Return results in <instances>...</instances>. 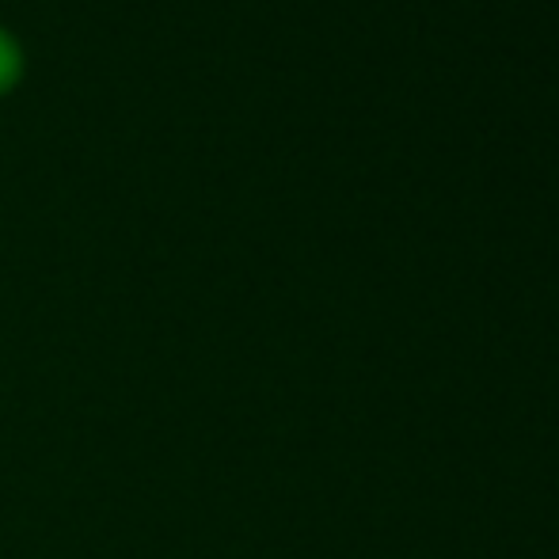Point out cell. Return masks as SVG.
Segmentation results:
<instances>
[{"instance_id":"cell-1","label":"cell","mask_w":559,"mask_h":559,"mask_svg":"<svg viewBox=\"0 0 559 559\" xmlns=\"http://www.w3.org/2000/svg\"><path fill=\"white\" fill-rule=\"evenodd\" d=\"M15 76H20V46H15L12 35L0 31V88H8Z\"/></svg>"}]
</instances>
